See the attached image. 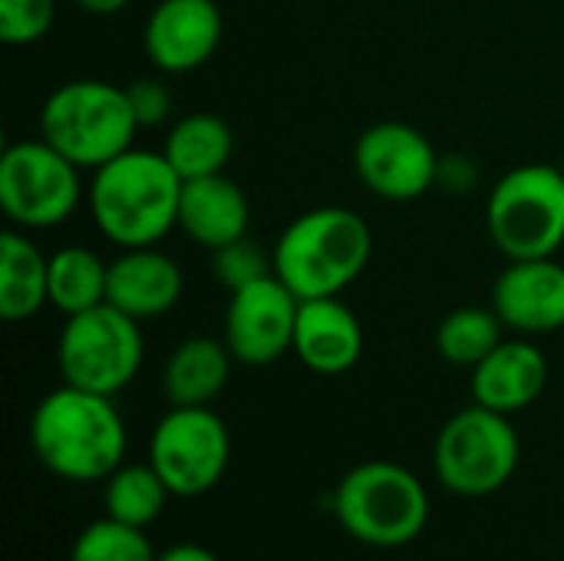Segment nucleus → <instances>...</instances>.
<instances>
[{
	"label": "nucleus",
	"mask_w": 564,
	"mask_h": 561,
	"mask_svg": "<svg viewBox=\"0 0 564 561\" xmlns=\"http://www.w3.org/2000/svg\"><path fill=\"white\" fill-rule=\"evenodd\" d=\"M56 20V0H0V40L10 46H30L50 33Z\"/></svg>",
	"instance_id": "bb28decb"
},
{
	"label": "nucleus",
	"mask_w": 564,
	"mask_h": 561,
	"mask_svg": "<svg viewBox=\"0 0 564 561\" xmlns=\"http://www.w3.org/2000/svg\"><path fill=\"white\" fill-rule=\"evenodd\" d=\"M297 360L324 377H337L357 367L364 354V327L340 298L301 301L294 331Z\"/></svg>",
	"instance_id": "dca6fc26"
},
{
	"label": "nucleus",
	"mask_w": 564,
	"mask_h": 561,
	"mask_svg": "<svg viewBox=\"0 0 564 561\" xmlns=\"http://www.w3.org/2000/svg\"><path fill=\"white\" fill-rule=\"evenodd\" d=\"M185 291V274L175 258L149 248H122L116 261H109V294L106 301L126 311L135 321L169 314Z\"/></svg>",
	"instance_id": "2eb2a0df"
},
{
	"label": "nucleus",
	"mask_w": 564,
	"mask_h": 561,
	"mask_svg": "<svg viewBox=\"0 0 564 561\" xmlns=\"http://www.w3.org/2000/svg\"><path fill=\"white\" fill-rule=\"evenodd\" d=\"M492 308L519 334H552L564 327V265L555 258L509 261L492 288Z\"/></svg>",
	"instance_id": "4468645a"
},
{
	"label": "nucleus",
	"mask_w": 564,
	"mask_h": 561,
	"mask_svg": "<svg viewBox=\"0 0 564 561\" xmlns=\"http://www.w3.org/2000/svg\"><path fill=\"white\" fill-rule=\"evenodd\" d=\"M221 30L225 20L215 0H162L142 30L145 56L162 73H192L215 56Z\"/></svg>",
	"instance_id": "ddd939ff"
},
{
	"label": "nucleus",
	"mask_w": 564,
	"mask_h": 561,
	"mask_svg": "<svg viewBox=\"0 0 564 561\" xmlns=\"http://www.w3.org/2000/svg\"><path fill=\"white\" fill-rule=\"evenodd\" d=\"M301 298L278 278L268 274L248 288L231 291L225 311V344L245 367H268L294 350Z\"/></svg>",
	"instance_id": "f8f14e48"
},
{
	"label": "nucleus",
	"mask_w": 564,
	"mask_h": 561,
	"mask_svg": "<svg viewBox=\"0 0 564 561\" xmlns=\"http://www.w3.org/2000/svg\"><path fill=\"white\" fill-rule=\"evenodd\" d=\"M486 228L509 261L555 258L564 245V172L549 162L509 169L489 192Z\"/></svg>",
	"instance_id": "423d86ee"
},
{
	"label": "nucleus",
	"mask_w": 564,
	"mask_h": 561,
	"mask_svg": "<svg viewBox=\"0 0 564 561\" xmlns=\"http://www.w3.org/2000/svg\"><path fill=\"white\" fill-rule=\"evenodd\" d=\"M172 493L165 479L155 473V466L145 463H122L109 479L102 493L106 516L135 529H149L169 506Z\"/></svg>",
	"instance_id": "5701e85b"
},
{
	"label": "nucleus",
	"mask_w": 564,
	"mask_h": 561,
	"mask_svg": "<svg viewBox=\"0 0 564 561\" xmlns=\"http://www.w3.org/2000/svg\"><path fill=\"white\" fill-rule=\"evenodd\" d=\"M231 350L215 337H185L165 360L162 390L172 407H212L231 377Z\"/></svg>",
	"instance_id": "6ab92c4d"
},
{
	"label": "nucleus",
	"mask_w": 564,
	"mask_h": 561,
	"mask_svg": "<svg viewBox=\"0 0 564 561\" xmlns=\"http://www.w3.org/2000/svg\"><path fill=\"white\" fill-rule=\"evenodd\" d=\"M135 132L139 119L126 86L102 79H69L40 109V139L89 172L132 149Z\"/></svg>",
	"instance_id": "39448f33"
},
{
	"label": "nucleus",
	"mask_w": 564,
	"mask_h": 561,
	"mask_svg": "<svg viewBox=\"0 0 564 561\" xmlns=\"http://www.w3.org/2000/svg\"><path fill=\"white\" fill-rule=\"evenodd\" d=\"M43 304H50V258L23 228L0 231V317L20 324L40 314Z\"/></svg>",
	"instance_id": "aec40b11"
},
{
	"label": "nucleus",
	"mask_w": 564,
	"mask_h": 561,
	"mask_svg": "<svg viewBox=\"0 0 564 561\" xmlns=\"http://www.w3.org/2000/svg\"><path fill=\"white\" fill-rule=\"evenodd\" d=\"M519 460L522 443L512 420L482 403L453 413L433 443L436 479L459 499L496 496L516 476Z\"/></svg>",
	"instance_id": "0eeeda50"
},
{
	"label": "nucleus",
	"mask_w": 564,
	"mask_h": 561,
	"mask_svg": "<svg viewBox=\"0 0 564 561\" xmlns=\"http://www.w3.org/2000/svg\"><path fill=\"white\" fill-rule=\"evenodd\" d=\"M562 172H564V165H562Z\"/></svg>",
	"instance_id": "2f4dec72"
},
{
	"label": "nucleus",
	"mask_w": 564,
	"mask_h": 561,
	"mask_svg": "<svg viewBox=\"0 0 564 561\" xmlns=\"http://www.w3.org/2000/svg\"><path fill=\"white\" fill-rule=\"evenodd\" d=\"M142 360L145 341L139 321L109 301L66 317L59 331L56 364L69 387L116 397L139 377Z\"/></svg>",
	"instance_id": "6e6552de"
},
{
	"label": "nucleus",
	"mask_w": 564,
	"mask_h": 561,
	"mask_svg": "<svg viewBox=\"0 0 564 561\" xmlns=\"http://www.w3.org/2000/svg\"><path fill=\"white\" fill-rule=\"evenodd\" d=\"M159 561H221L212 549L198 546V542H175L169 549L159 552Z\"/></svg>",
	"instance_id": "c756f323"
},
{
	"label": "nucleus",
	"mask_w": 564,
	"mask_h": 561,
	"mask_svg": "<svg viewBox=\"0 0 564 561\" xmlns=\"http://www.w3.org/2000/svg\"><path fill=\"white\" fill-rule=\"evenodd\" d=\"M129 93V103H132V112L139 119V129H152L159 122H165L172 116V93L165 83L152 79V76H142L135 83L126 86Z\"/></svg>",
	"instance_id": "cd10ccee"
},
{
	"label": "nucleus",
	"mask_w": 564,
	"mask_h": 561,
	"mask_svg": "<svg viewBox=\"0 0 564 561\" xmlns=\"http://www.w3.org/2000/svg\"><path fill=\"white\" fill-rule=\"evenodd\" d=\"M69 561H159L145 529L116 522V519H96L89 522L69 549Z\"/></svg>",
	"instance_id": "393cba45"
},
{
	"label": "nucleus",
	"mask_w": 564,
	"mask_h": 561,
	"mask_svg": "<svg viewBox=\"0 0 564 561\" xmlns=\"http://www.w3.org/2000/svg\"><path fill=\"white\" fill-rule=\"evenodd\" d=\"M182 185L165 152L132 145L93 172L86 202L96 228L112 245L149 248L178 228Z\"/></svg>",
	"instance_id": "f03ea898"
},
{
	"label": "nucleus",
	"mask_w": 564,
	"mask_h": 561,
	"mask_svg": "<svg viewBox=\"0 0 564 561\" xmlns=\"http://www.w3.org/2000/svg\"><path fill=\"white\" fill-rule=\"evenodd\" d=\"M83 10H89V13H96V17H112V13H119V10H126V3L129 0H76Z\"/></svg>",
	"instance_id": "7c9ffc66"
},
{
	"label": "nucleus",
	"mask_w": 564,
	"mask_h": 561,
	"mask_svg": "<svg viewBox=\"0 0 564 561\" xmlns=\"http://www.w3.org/2000/svg\"><path fill=\"white\" fill-rule=\"evenodd\" d=\"M79 165L46 139L10 142L0 155V208L13 228L40 231L63 225L83 198Z\"/></svg>",
	"instance_id": "1a4fd4ad"
},
{
	"label": "nucleus",
	"mask_w": 564,
	"mask_h": 561,
	"mask_svg": "<svg viewBox=\"0 0 564 561\" xmlns=\"http://www.w3.org/2000/svg\"><path fill=\"white\" fill-rule=\"evenodd\" d=\"M162 152L172 162V169L182 175V182L205 179V175L225 172V165L231 162V152H235V136L221 116L188 112L185 119H178L172 126Z\"/></svg>",
	"instance_id": "412c9836"
},
{
	"label": "nucleus",
	"mask_w": 564,
	"mask_h": 561,
	"mask_svg": "<svg viewBox=\"0 0 564 561\" xmlns=\"http://www.w3.org/2000/svg\"><path fill=\"white\" fill-rule=\"evenodd\" d=\"M360 182L387 202H413L440 182L433 142L410 122H373L354 145Z\"/></svg>",
	"instance_id": "9b49d317"
},
{
	"label": "nucleus",
	"mask_w": 564,
	"mask_h": 561,
	"mask_svg": "<svg viewBox=\"0 0 564 561\" xmlns=\"http://www.w3.org/2000/svg\"><path fill=\"white\" fill-rule=\"evenodd\" d=\"M215 274L228 291H238V288H248L261 278L274 274V258L254 238L245 235L215 251Z\"/></svg>",
	"instance_id": "a878e982"
},
{
	"label": "nucleus",
	"mask_w": 564,
	"mask_h": 561,
	"mask_svg": "<svg viewBox=\"0 0 564 561\" xmlns=\"http://www.w3.org/2000/svg\"><path fill=\"white\" fill-rule=\"evenodd\" d=\"M549 387V357L532 341H502L482 364L473 367V400L496 413L532 407Z\"/></svg>",
	"instance_id": "f3484780"
},
{
	"label": "nucleus",
	"mask_w": 564,
	"mask_h": 561,
	"mask_svg": "<svg viewBox=\"0 0 564 561\" xmlns=\"http://www.w3.org/2000/svg\"><path fill=\"white\" fill-rule=\"evenodd\" d=\"M30 443L46 473L66 483H106L126 463V423L106 393L56 387L30 417Z\"/></svg>",
	"instance_id": "f257e3e1"
},
{
	"label": "nucleus",
	"mask_w": 564,
	"mask_h": 561,
	"mask_svg": "<svg viewBox=\"0 0 564 561\" xmlns=\"http://www.w3.org/2000/svg\"><path fill=\"white\" fill-rule=\"evenodd\" d=\"M373 255V231L354 208L324 205L297 215L274 241V274L301 298H337Z\"/></svg>",
	"instance_id": "7ed1b4c3"
},
{
	"label": "nucleus",
	"mask_w": 564,
	"mask_h": 561,
	"mask_svg": "<svg viewBox=\"0 0 564 561\" xmlns=\"http://www.w3.org/2000/svg\"><path fill=\"white\" fill-rule=\"evenodd\" d=\"M340 529L370 549H403L430 522V493L403 463L370 460L344 473L330 493Z\"/></svg>",
	"instance_id": "20e7f679"
},
{
	"label": "nucleus",
	"mask_w": 564,
	"mask_h": 561,
	"mask_svg": "<svg viewBox=\"0 0 564 561\" xmlns=\"http://www.w3.org/2000/svg\"><path fill=\"white\" fill-rule=\"evenodd\" d=\"M149 463L175 499H198L228 473L231 433L212 407H172L149 436Z\"/></svg>",
	"instance_id": "9d476101"
},
{
	"label": "nucleus",
	"mask_w": 564,
	"mask_h": 561,
	"mask_svg": "<svg viewBox=\"0 0 564 561\" xmlns=\"http://www.w3.org/2000/svg\"><path fill=\"white\" fill-rule=\"evenodd\" d=\"M476 172L466 159L453 155V159H440V182H446L453 192H466L473 185Z\"/></svg>",
	"instance_id": "c85d7f7f"
},
{
	"label": "nucleus",
	"mask_w": 564,
	"mask_h": 561,
	"mask_svg": "<svg viewBox=\"0 0 564 561\" xmlns=\"http://www.w3.org/2000/svg\"><path fill=\"white\" fill-rule=\"evenodd\" d=\"M502 327L496 308H456L436 327V350L443 360L473 370L506 341Z\"/></svg>",
	"instance_id": "b1692460"
},
{
	"label": "nucleus",
	"mask_w": 564,
	"mask_h": 561,
	"mask_svg": "<svg viewBox=\"0 0 564 561\" xmlns=\"http://www.w3.org/2000/svg\"><path fill=\"white\" fill-rule=\"evenodd\" d=\"M251 205L245 188L225 172L188 179L178 202V228L202 248L218 251L248 235Z\"/></svg>",
	"instance_id": "a211bd4d"
},
{
	"label": "nucleus",
	"mask_w": 564,
	"mask_h": 561,
	"mask_svg": "<svg viewBox=\"0 0 564 561\" xmlns=\"http://www.w3.org/2000/svg\"><path fill=\"white\" fill-rule=\"evenodd\" d=\"M109 294V265L83 248V245H66L50 255V304L73 317L89 308L106 304Z\"/></svg>",
	"instance_id": "4be33fe9"
}]
</instances>
